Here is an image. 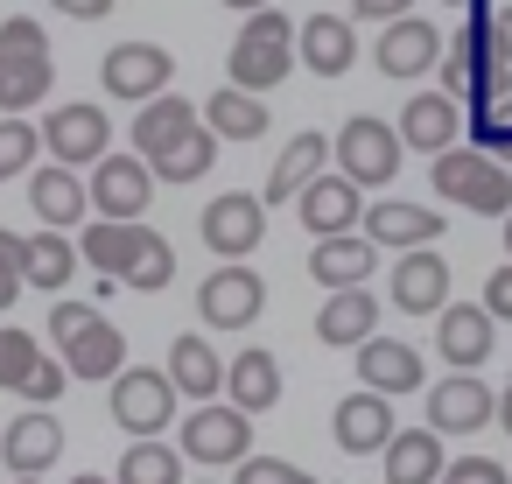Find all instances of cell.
<instances>
[{"label": "cell", "instance_id": "6da1fadb", "mask_svg": "<svg viewBox=\"0 0 512 484\" xmlns=\"http://www.w3.org/2000/svg\"><path fill=\"white\" fill-rule=\"evenodd\" d=\"M442 92H456L463 106H491L512 92V36L491 0H477L470 22L442 43Z\"/></svg>", "mask_w": 512, "mask_h": 484}, {"label": "cell", "instance_id": "7a4b0ae2", "mask_svg": "<svg viewBox=\"0 0 512 484\" xmlns=\"http://www.w3.org/2000/svg\"><path fill=\"white\" fill-rule=\"evenodd\" d=\"M50 344L64 351L71 379H85V386H113L127 372V330H113L99 302H57L50 309Z\"/></svg>", "mask_w": 512, "mask_h": 484}, {"label": "cell", "instance_id": "3957f363", "mask_svg": "<svg viewBox=\"0 0 512 484\" xmlns=\"http://www.w3.org/2000/svg\"><path fill=\"white\" fill-rule=\"evenodd\" d=\"M295 36H302V22H288L281 8H253L246 29H239V43H232V57H225V78L246 85V92H274L302 64Z\"/></svg>", "mask_w": 512, "mask_h": 484}, {"label": "cell", "instance_id": "277c9868", "mask_svg": "<svg viewBox=\"0 0 512 484\" xmlns=\"http://www.w3.org/2000/svg\"><path fill=\"white\" fill-rule=\"evenodd\" d=\"M428 183H435L442 204H463L477 218H505L512 211V169L498 155H484V148H442L428 162Z\"/></svg>", "mask_w": 512, "mask_h": 484}, {"label": "cell", "instance_id": "5b68a950", "mask_svg": "<svg viewBox=\"0 0 512 484\" xmlns=\"http://www.w3.org/2000/svg\"><path fill=\"white\" fill-rule=\"evenodd\" d=\"M50 85H57L50 36H43L29 15H8V22H0V113H29V106H43Z\"/></svg>", "mask_w": 512, "mask_h": 484}, {"label": "cell", "instance_id": "8992f818", "mask_svg": "<svg viewBox=\"0 0 512 484\" xmlns=\"http://www.w3.org/2000/svg\"><path fill=\"white\" fill-rule=\"evenodd\" d=\"M400 155H407L400 127H386V120H372V113H351V120L337 127V141H330V162H337L358 190H386V183L400 176Z\"/></svg>", "mask_w": 512, "mask_h": 484}, {"label": "cell", "instance_id": "52a82bcc", "mask_svg": "<svg viewBox=\"0 0 512 484\" xmlns=\"http://www.w3.org/2000/svg\"><path fill=\"white\" fill-rule=\"evenodd\" d=\"M176 400H183V386L169 372H155V365H127L113 379V393H106L113 428H127V435H162L176 421Z\"/></svg>", "mask_w": 512, "mask_h": 484}, {"label": "cell", "instance_id": "ba28073f", "mask_svg": "<svg viewBox=\"0 0 512 484\" xmlns=\"http://www.w3.org/2000/svg\"><path fill=\"white\" fill-rule=\"evenodd\" d=\"M183 456H190V463H211V470L246 463V456H253V414L232 407V400H204V407L183 421Z\"/></svg>", "mask_w": 512, "mask_h": 484}, {"label": "cell", "instance_id": "9c48e42d", "mask_svg": "<svg viewBox=\"0 0 512 484\" xmlns=\"http://www.w3.org/2000/svg\"><path fill=\"white\" fill-rule=\"evenodd\" d=\"M197 232H204L211 260H246V253L267 239V197L225 190V197H211V204L197 211Z\"/></svg>", "mask_w": 512, "mask_h": 484}, {"label": "cell", "instance_id": "30bf717a", "mask_svg": "<svg viewBox=\"0 0 512 484\" xmlns=\"http://www.w3.org/2000/svg\"><path fill=\"white\" fill-rule=\"evenodd\" d=\"M169 78H176V50H162V43H120L99 64V85L120 106H148L155 92H169Z\"/></svg>", "mask_w": 512, "mask_h": 484}, {"label": "cell", "instance_id": "8fae6325", "mask_svg": "<svg viewBox=\"0 0 512 484\" xmlns=\"http://www.w3.org/2000/svg\"><path fill=\"white\" fill-rule=\"evenodd\" d=\"M155 246H162V232H155V225H141V218H92V225H85V239H78L85 267H92V274H106V281H134V267H141Z\"/></svg>", "mask_w": 512, "mask_h": 484}, {"label": "cell", "instance_id": "7c38bea8", "mask_svg": "<svg viewBox=\"0 0 512 484\" xmlns=\"http://www.w3.org/2000/svg\"><path fill=\"white\" fill-rule=\"evenodd\" d=\"M260 309H267V281H260L246 260H225V267L204 274V288H197V316H204L211 330H246V323H260Z\"/></svg>", "mask_w": 512, "mask_h": 484}, {"label": "cell", "instance_id": "4fadbf2b", "mask_svg": "<svg viewBox=\"0 0 512 484\" xmlns=\"http://www.w3.org/2000/svg\"><path fill=\"white\" fill-rule=\"evenodd\" d=\"M85 190H92V211L99 218H148L155 169H148V155H99Z\"/></svg>", "mask_w": 512, "mask_h": 484}, {"label": "cell", "instance_id": "5bb4252c", "mask_svg": "<svg viewBox=\"0 0 512 484\" xmlns=\"http://www.w3.org/2000/svg\"><path fill=\"white\" fill-rule=\"evenodd\" d=\"M428 400V428L435 435H477L484 421H498V393L477 372H449L442 386H421Z\"/></svg>", "mask_w": 512, "mask_h": 484}, {"label": "cell", "instance_id": "9a60e30c", "mask_svg": "<svg viewBox=\"0 0 512 484\" xmlns=\"http://www.w3.org/2000/svg\"><path fill=\"white\" fill-rule=\"evenodd\" d=\"M43 148H50V162L92 169L99 155H113L106 106H50V120H43Z\"/></svg>", "mask_w": 512, "mask_h": 484}, {"label": "cell", "instance_id": "2e32d148", "mask_svg": "<svg viewBox=\"0 0 512 484\" xmlns=\"http://www.w3.org/2000/svg\"><path fill=\"white\" fill-rule=\"evenodd\" d=\"M386 302H393L400 316H442V302H449V260H442L435 246L400 253L393 274H386Z\"/></svg>", "mask_w": 512, "mask_h": 484}, {"label": "cell", "instance_id": "e0dca14e", "mask_svg": "<svg viewBox=\"0 0 512 484\" xmlns=\"http://www.w3.org/2000/svg\"><path fill=\"white\" fill-rule=\"evenodd\" d=\"M372 64H379V78H421V71H435V64H442V29H435V22H421V15H400V22H386V29H379Z\"/></svg>", "mask_w": 512, "mask_h": 484}, {"label": "cell", "instance_id": "ac0fdd59", "mask_svg": "<svg viewBox=\"0 0 512 484\" xmlns=\"http://www.w3.org/2000/svg\"><path fill=\"white\" fill-rule=\"evenodd\" d=\"M498 344V316L484 302H442V330H435V351L449 372H477Z\"/></svg>", "mask_w": 512, "mask_h": 484}, {"label": "cell", "instance_id": "d6986e66", "mask_svg": "<svg viewBox=\"0 0 512 484\" xmlns=\"http://www.w3.org/2000/svg\"><path fill=\"white\" fill-rule=\"evenodd\" d=\"M330 435H337V449H351V456H379V449L393 442V393H379V386L344 393L337 414H330Z\"/></svg>", "mask_w": 512, "mask_h": 484}, {"label": "cell", "instance_id": "ffe728a7", "mask_svg": "<svg viewBox=\"0 0 512 484\" xmlns=\"http://www.w3.org/2000/svg\"><path fill=\"white\" fill-rule=\"evenodd\" d=\"M57 456H64V421L50 407H29V414H15L8 428H0V463H8L15 477H43Z\"/></svg>", "mask_w": 512, "mask_h": 484}, {"label": "cell", "instance_id": "44dd1931", "mask_svg": "<svg viewBox=\"0 0 512 484\" xmlns=\"http://www.w3.org/2000/svg\"><path fill=\"white\" fill-rule=\"evenodd\" d=\"M463 99L456 92H414L407 106H400V141L414 148V155H442V148H456V134H463Z\"/></svg>", "mask_w": 512, "mask_h": 484}, {"label": "cell", "instance_id": "7402d4cb", "mask_svg": "<svg viewBox=\"0 0 512 484\" xmlns=\"http://www.w3.org/2000/svg\"><path fill=\"white\" fill-rule=\"evenodd\" d=\"M295 211H302V225L323 239V232H358L365 225V190L344 176V169H323L302 197H295Z\"/></svg>", "mask_w": 512, "mask_h": 484}, {"label": "cell", "instance_id": "603a6c76", "mask_svg": "<svg viewBox=\"0 0 512 484\" xmlns=\"http://www.w3.org/2000/svg\"><path fill=\"white\" fill-rule=\"evenodd\" d=\"M358 386H379V393H421L428 386V358L407 344V337H365L358 344Z\"/></svg>", "mask_w": 512, "mask_h": 484}, {"label": "cell", "instance_id": "cb8c5ba5", "mask_svg": "<svg viewBox=\"0 0 512 484\" xmlns=\"http://www.w3.org/2000/svg\"><path fill=\"white\" fill-rule=\"evenodd\" d=\"M204 127V106H190V99H176V92H155L141 113H134V155H148V162H162L176 141H190Z\"/></svg>", "mask_w": 512, "mask_h": 484}, {"label": "cell", "instance_id": "d4e9b609", "mask_svg": "<svg viewBox=\"0 0 512 484\" xmlns=\"http://www.w3.org/2000/svg\"><path fill=\"white\" fill-rule=\"evenodd\" d=\"M372 330H379V295L365 281L358 288H330V302L316 309V344H330V351H358Z\"/></svg>", "mask_w": 512, "mask_h": 484}, {"label": "cell", "instance_id": "484cf974", "mask_svg": "<svg viewBox=\"0 0 512 484\" xmlns=\"http://www.w3.org/2000/svg\"><path fill=\"white\" fill-rule=\"evenodd\" d=\"M442 225H449V218H435V211H421V204H400V197H379V204L365 211V239H372V246H386V253L435 246V239H442Z\"/></svg>", "mask_w": 512, "mask_h": 484}, {"label": "cell", "instance_id": "4316f807", "mask_svg": "<svg viewBox=\"0 0 512 484\" xmlns=\"http://www.w3.org/2000/svg\"><path fill=\"white\" fill-rule=\"evenodd\" d=\"M372 267H379V246L365 232H323L316 253H309V281H323V295L330 288H358Z\"/></svg>", "mask_w": 512, "mask_h": 484}, {"label": "cell", "instance_id": "83f0119b", "mask_svg": "<svg viewBox=\"0 0 512 484\" xmlns=\"http://www.w3.org/2000/svg\"><path fill=\"white\" fill-rule=\"evenodd\" d=\"M29 204H36V218L43 225H85V211H92V190L78 183V169L71 162H43L36 176H29Z\"/></svg>", "mask_w": 512, "mask_h": 484}, {"label": "cell", "instance_id": "f1b7e54d", "mask_svg": "<svg viewBox=\"0 0 512 484\" xmlns=\"http://www.w3.org/2000/svg\"><path fill=\"white\" fill-rule=\"evenodd\" d=\"M295 50H302V64H309L316 78H344V71L358 64V36H351L344 15H309L302 36H295Z\"/></svg>", "mask_w": 512, "mask_h": 484}, {"label": "cell", "instance_id": "f546056e", "mask_svg": "<svg viewBox=\"0 0 512 484\" xmlns=\"http://www.w3.org/2000/svg\"><path fill=\"white\" fill-rule=\"evenodd\" d=\"M330 169V134H295L288 148H281V162H274V176H267V204H295L316 176Z\"/></svg>", "mask_w": 512, "mask_h": 484}, {"label": "cell", "instance_id": "4dcf8cb0", "mask_svg": "<svg viewBox=\"0 0 512 484\" xmlns=\"http://www.w3.org/2000/svg\"><path fill=\"white\" fill-rule=\"evenodd\" d=\"M225 400H232V407H246V414L281 407V365H274V351L246 344V351L225 365Z\"/></svg>", "mask_w": 512, "mask_h": 484}, {"label": "cell", "instance_id": "1f68e13d", "mask_svg": "<svg viewBox=\"0 0 512 484\" xmlns=\"http://www.w3.org/2000/svg\"><path fill=\"white\" fill-rule=\"evenodd\" d=\"M22 260H29V288H43V295H64L85 267V253H78V239H64V225H43L22 246Z\"/></svg>", "mask_w": 512, "mask_h": 484}, {"label": "cell", "instance_id": "d6a6232c", "mask_svg": "<svg viewBox=\"0 0 512 484\" xmlns=\"http://www.w3.org/2000/svg\"><path fill=\"white\" fill-rule=\"evenodd\" d=\"M379 456H386V484H435L442 477V442H435L428 421L421 428H393V442Z\"/></svg>", "mask_w": 512, "mask_h": 484}, {"label": "cell", "instance_id": "836d02e7", "mask_svg": "<svg viewBox=\"0 0 512 484\" xmlns=\"http://www.w3.org/2000/svg\"><path fill=\"white\" fill-rule=\"evenodd\" d=\"M204 127H211L218 141H260V134H267V106H260V92H246V85L225 78V92L204 99Z\"/></svg>", "mask_w": 512, "mask_h": 484}, {"label": "cell", "instance_id": "e575fe53", "mask_svg": "<svg viewBox=\"0 0 512 484\" xmlns=\"http://www.w3.org/2000/svg\"><path fill=\"white\" fill-rule=\"evenodd\" d=\"M169 379H176L190 400H218V393H225V365H218V351H211L197 330H183V337L169 344Z\"/></svg>", "mask_w": 512, "mask_h": 484}, {"label": "cell", "instance_id": "d590c367", "mask_svg": "<svg viewBox=\"0 0 512 484\" xmlns=\"http://www.w3.org/2000/svg\"><path fill=\"white\" fill-rule=\"evenodd\" d=\"M120 484H183V442L169 449L162 435H134L120 456Z\"/></svg>", "mask_w": 512, "mask_h": 484}, {"label": "cell", "instance_id": "8d00e7d4", "mask_svg": "<svg viewBox=\"0 0 512 484\" xmlns=\"http://www.w3.org/2000/svg\"><path fill=\"white\" fill-rule=\"evenodd\" d=\"M211 162H218V134H211V127H197L190 141H176V148H169L162 162H148V169H155L162 183H197Z\"/></svg>", "mask_w": 512, "mask_h": 484}, {"label": "cell", "instance_id": "74e56055", "mask_svg": "<svg viewBox=\"0 0 512 484\" xmlns=\"http://www.w3.org/2000/svg\"><path fill=\"white\" fill-rule=\"evenodd\" d=\"M463 134H470V148H484V155L512 162V92H505V99H491V106H470Z\"/></svg>", "mask_w": 512, "mask_h": 484}, {"label": "cell", "instance_id": "f35d334b", "mask_svg": "<svg viewBox=\"0 0 512 484\" xmlns=\"http://www.w3.org/2000/svg\"><path fill=\"white\" fill-rule=\"evenodd\" d=\"M43 155V127L36 120H22V113H8L0 120V183H15V176H29V162Z\"/></svg>", "mask_w": 512, "mask_h": 484}, {"label": "cell", "instance_id": "ab89813d", "mask_svg": "<svg viewBox=\"0 0 512 484\" xmlns=\"http://www.w3.org/2000/svg\"><path fill=\"white\" fill-rule=\"evenodd\" d=\"M36 358H43V344H36L29 330H0V386H8V393H22V386H29Z\"/></svg>", "mask_w": 512, "mask_h": 484}, {"label": "cell", "instance_id": "60d3db41", "mask_svg": "<svg viewBox=\"0 0 512 484\" xmlns=\"http://www.w3.org/2000/svg\"><path fill=\"white\" fill-rule=\"evenodd\" d=\"M22 232H8V225H0V316H8L15 302H22V288H29V260H22Z\"/></svg>", "mask_w": 512, "mask_h": 484}, {"label": "cell", "instance_id": "b9f144b4", "mask_svg": "<svg viewBox=\"0 0 512 484\" xmlns=\"http://www.w3.org/2000/svg\"><path fill=\"white\" fill-rule=\"evenodd\" d=\"M232 484H316V477L288 456H246V463H232Z\"/></svg>", "mask_w": 512, "mask_h": 484}, {"label": "cell", "instance_id": "7bdbcfd3", "mask_svg": "<svg viewBox=\"0 0 512 484\" xmlns=\"http://www.w3.org/2000/svg\"><path fill=\"white\" fill-rule=\"evenodd\" d=\"M64 379H71V365L43 351L36 372H29V386H22V400H29V407H57V400H64Z\"/></svg>", "mask_w": 512, "mask_h": 484}, {"label": "cell", "instance_id": "ee69618b", "mask_svg": "<svg viewBox=\"0 0 512 484\" xmlns=\"http://www.w3.org/2000/svg\"><path fill=\"white\" fill-rule=\"evenodd\" d=\"M435 484H512V470H505V463H491V456H456Z\"/></svg>", "mask_w": 512, "mask_h": 484}, {"label": "cell", "instance_id": "f6af8a7d", "mask_svg": "<svg viewBox=\"0 0 512 484\" xmlns=\"http://www.w3.org/2000/svg\"><path fill=\"white\" fill-rule=\"evenodd\" d=\"M477 302H484L498 323H512V260H505L498 274H484V295H477Z\"/></svg>", "mask_w": 512, "mask_h": 484}, {"label": "cell", "instance_id": "bcb514c9", "mask_svg": "<svg viewBox=\"0 0 512 484\" xmlns=\"http://www.w3.org/2000/svg\"><path fill=\"white\" fill-rule=\"evenodd\" d=\"M351 15H358V22H379V29H386V22L414 15V0H351Z\"/></svg>", "mask_w": 512, "mask_h": 484}, {"label": "cell", "instance_id": "7dc6e473", "mask_svg": "<svg viewBox=\"0 0 512 484\" xmlns=\"http://www.w3.org/2000/svg\"><path fill=\"white\" fill-rule=\"evenodd\" d=\"M50 8H57V15H71V22H106L120 0H50Z\"/></svg>", "mask_w": 512, "mask_h": 484}, {"label": "cell", "instance_id": "c3c4849f", "mask_svg": "<svg viewBox=\"0 0 512 484\" xmlns=\"http://www.w3.org/2000/svg\"><path fill=\"white\" fill-rule=\"evenodd\" d=\"M498 428H505V435H512V379H505V386H498Z\"/></svg>", "mask_w": 512, "mask_h": 484}, {"label": "cell", "instance_id": "681fc988", "mask_svg": "<svg viewBox=\"0 0 512 484\" xmlns=\"http://www.w3.org/2000/svg\"><path fill=\"white\" fill-rule=\"evenodd\" d=\"M218 8H239V15H253V8H274V0H218Z\"/></svg>", "mask_w": 512, "mask_h": 484}, {"label": "cell", "instance_id": "f907efd6", "mask_svg": "<svg viewBox=\"0 0 512 484\" xmlns=\"http://www.w3.org/2000/svg\"><path fill=\"white\" fill-rule=\"evenodd\" d=\"M71 484H120V477H92V470H85V477H71Z\"/></svg>", "mask_w": 512, "mask_h": 484}, {"label": "cell", "instance_id": "816d5d0a", "mask_svg": "<svg viewBox=\"0 0 512 484\" xmlns=\"http://www.w3.org/2000/svg\"><path fill=\"white\" fill-rule=\"evenodd\" d=\"M498 22H505V36H512V0H505V8H498Z\"/></svg>", "mask_w": 512, "mask_h": 484}, {"label": "cell", "instance_id": "f5cc1de1", "mask_svg": "<svg viewBox=\"0 0 512 484\" xmlns=\"http://www.w3.org/2000/svg\"><path fill=\"white\" fill-rule=\"evenodd\" d=\"M505 260H512V211H505Z\"/></svg>", "mask_w": 512, "mask_h": 484}, {"label": "cell", "instance_id": "db71d44e", "mask_svg": "<svg viewBox=\"0 0 512 484\" xmlns=\"http://www.w3.org/2000/svg\"><path fill=\"white\" fill-rule=\"evenodd\" d=\"M442 8H477V0H442Z\"/></svg>", "mask_w": 512, "mask_h": 484}, {"label": "cell", "instance_id": "11a10c76", "mask_svg": "<svg viewBox=\"0 0 512 484\" xmlns=\"http://www.w3.org/2000/svg\"><path fill=\"white\" fill-rule=\"evenodd\" d=\"M15 484H43V477H15Z\"/></svg>", "mask_w": 512, "mask_h": 484}, {"label": "cell", "instance_id": "9f6ffc18", "mask_svg": "<svg viewBox=\"0 0 512 484\" xmlns=\"http://www.w3.org/2000/svg\"><path fill=\"white\" fill-rule=\"evenodd\" d=\"M211 484H218V477H211Z\"/></svg>", "mask_w": 512, "mask_h": 484}]
</instances>
